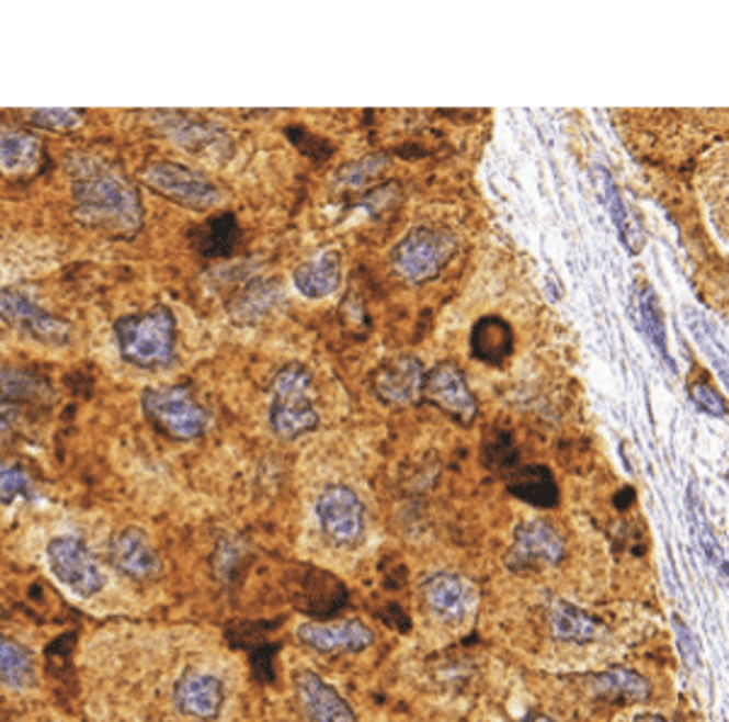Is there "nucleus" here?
<instances>
[{"instance_id": "f257e3e1", "label": "nucleus", "mask_w": 729, "mask_h": 722, "mask_svg": "<svg viewBox=\"0 0 729 722\" xmlns=\"http://www.w3.org/2000/svg\"><path fill=\"white\" fill-rule=\"evenodd\" d=\"M78 217L100 229L134 232L141 224V200L125 180L112 173H83L73 183Z\"/></svg>"}, {"instance_id": "f03ea898", "label": "nucleus", "mask_w": 729, "mask_h": 722, "mask_svg": "<svg viewBox=\"0 0 729 722\" xmlns=\"http://www.w3.org/2000/svg\"><path fill=\"white\" fill-rule=\"evenodd\" d=\"M115 338L127 363L149 370L163 368L173 360L175 319L166 307L129 314L115 324Z\"/></svg>"}, {"instance_id": "7ed1b4c3", "label": "nucleus", "mask_w": 729, "mask_h": 722, "mask_svg": "<svg viewBox=\"0 0 729 722\" xmlns=\"http://www.w3.org/2000/svg\"><path fill=\"white\" fill-rule=\"evenodd\" d=\"M271 426L283 438L305 436L319 426L317 406L311 399V375L301 365H289L277 375Z\"/></svg>"}, {"instance_id": "20e7f679", "label": "nucleus", "mask_w": 729, "mask_h": 722, "mask_svg": "<svg viewBox=\"0 0 729 722\" xmlns=\"http://www.w3.org/2000/svg\"><path fill=\"white\" fill-rule=\"evenodd\" d=\"M455 253V234L441 227H417L411 229L391 251V263L397 273L419 285L435 278L451 263Z\"/></svg>"}, {"instance_id": "39448f33", "label": "nucleus", "mask_w": 729, "mask_h": 722, "mask_svg": "<svg viewBox=\"0 0 729 722\" xmlns=\"http://www.w3.org/2000/svg\"><path fill=\"white\" fill-rule=\"evenodd\" d=\"M141 180L153 193L190 210H212L221 202V190L193 168L159 161L144 168Z\"/></svg>"}, {"instance_id": "423d86ee", "label": "nucleus", "mask_w": 729, "mask_h": 722, "mask_svg": "<svg viewBox=\"0 0 729 722\" xmlns=\"http://www.w3.org/2000/svg\"><path fill=\"white\" fill-rule=\"evenodd\" d=\"M144 411L153 426L175 441H193L207 428V414L181 387L149 390L144 394Z\"/></svg>"}, {"instance_id": "0eeeda50", "label": "nucleus", "mask_w": 729, "mask_h": 722, "mask_svg": "<svg viewBox=\"0 0 729 722\" xmlns=\"http://www.w3.org/2000/svg\"><path fill=\"white\" fill-rule=\"evenodd\" d=\"M317 518L329 543L355 548L365 538V509L357 494L343 484H333L317 499Z\"/></svg>"}, {"instance_id": "6e6552de", "label": "nucleus", "mask_w": 729, "mask_h": 722, "mask_svg": "<svg viewBox=\"0 0 729 722\" xmlns=\"http://www.w3.org/2000/svg\"><path fill=\"white\" fill-rule=\"evenodd\" d=\"M567 555L565 540L545 521H523L513 533L506 552V567L515 574H531L545 567H557Z\"/></svg>"}, {"instance_id": "1a4fd4ad", "label": "nucleus", "mask_w": 729, "mask_h": 722, "mask_svg": "<svg viewBox=\"0 0 729 722\" xmlns=\"http://www.w3.org/2000/svg\"><path fill=\"white\" fill-rule=\"evenodd\" d=\"M47 557L56 579L69 586L73 594L91 599V596L103 591L105 577L83 540L71 535L54 538L47 548Z\"/></svg>"}, {"instance_id": "9d476101", "label": "nucleus", "mask_w": 729, "mask_h": 722, "mask_svg": "<svg viewBox=\"0 0 729 722\" xmlns=\"http://www.w3.org/2000/svg\"><path fill=\"white\" fill-rule=\"evenodd\" d=\"M421 601L433 618L445 625H459L475 613L477 586L453 572H437L421 584Z\"/></svg>"}, {"instance_id": "9b49d317", "label": "nucleus", "mask_w": 729, "mask_h": 722, "mask_svg": "<svg viewBox=\"0 0 729 722\" xmlns=\"http://www.w3.org/2000/svg\"><path fill=\"white\" fill-rule=\"evenodd\" d=\"M287 591L297 611L317 620H329L348 606L345 584L339 577H333V574L317 567L297 569Z\"/></svg>"}, {"instance_id": "f8f14e48", "label": "nucleus", "mask_w": 729, "mask_h": 722, "mask_svg": "<svg viewBox=\"0 0 729 722\" xmlns=\"http://www.w3.org/2000/svg\"><path fill=\"white\" fill-rule=\"evenodd\" d=\"M421 397L465 426L477 419L475 394L469 392L465 375L453 363H437L433 370L425 372Z\"/></svg>"}, {"instance_id": "ddd939ff", "label": "nucleus", "mask_w": 729, "mask_h": 722, "mask_svg": "<svg viewBox=\"0 0 729 722\" xmlns=\"http://www.w3.org/2000/svg\"><path fill=\"white\" fill-rule=\"evenodd\" d=\"M299 645L321 654H357L375 642L363 620H311L297 628Z\"/></svg>"}, {"instance_id": "4468645a", "label": "nucleus", "mask_w": 729, "mask_h": 722, "mask_svg": "<svg viewBox=\"0 0 729 722\" xmlns=\"http://www.w3.org/2000/svg\"><path fill=\"white\" fill-rule=\"evenodd\" d=\"M299 715L305 722H357L353 708L319 674L299 669L292 674Z\"/></svg>"}, {"instance_id": "2eb2a0df", "label": "nucleus", "mask_w": 729, "mask_h": 722, "mask_svg": "<svg viewBox=\"0 0 729 722\" xmlns=\"http://www.w3.org/2000/svg\"><path fill=\"white\" fill-rule=\"evenodd\" d=\"M0 317H3L8 324H13L22 334L37 338V341L44 343L69 341V326L39 309L35 302L27 300L18 290L0 287Z\"/></svg>"}, {"instance_id": "dca6fc26", "label": "nucleus", "mask_w": 729, "mask_h": 722, "mask_svg": "<svg viewBox=\"0 0 729 722\" xmlns=\"http://www.w3.org/2000/svg\"><path fill=\"white\" fill-rule=\"evenodd\" d=\"M175 708L195 720H215L221 713L224 686L212 674L185 672L173 691Z\"/></svg>"}, {"instance_id": "f3484780", "label": "nucleus", "mask_w": 729, "mask_h": 722, "mask_svg": "<svg viewBox=\"0 0 729 722\" xmlns=\"http://www.w3.org/2000/svg\"><path fill=\"white\" fill-rule=\"evenodd\" d=\"M425 370L419 358H391L375 372V394L387 404H409L421 397Z\"/></svg>"}, {"instance_id": "a211bd4d", "label": "nucleus", "mask_w": 729, "mask_h": 722, "mask_svg": "<svg viewBox=\"0 0 729 722\" xmlns=\"http://www.w3.org/2000/svg\"><path fill=\"white\" fill-rule=\"evenodd\" d=\"M110 557L122 574L137 582L151 579L161 569L159 557L139 528H127L117 533L110 545Z\"/></svg>"}, {"instance_id": "6ab92c4d", "label": "nucleus", "mask_w": 729, "mask_h": 722, "mask_svg": "<svg viewBox=\"0 0 729 722\" xmlns=\"http://www.w3.org/2000/svg\"><path fill=\"white\" fill-rule=\"evenodd\" d=\"M547 630L555 640L586 645L603 635V623L577 603L557 599L547 606Z\"/></svg>"}, {"instance_id": "aec40b11", "label": "nucleus", "mask_w": 729, "mask_h": 722, "mask_svg": "<svg viewBox=\"0 0 729 722\" xmlns=\"http://www.w3.org/2000/svg\"><path fill=\"white\" fill-rule=\"evenodd\" d=\"M44 161V146L32 134L3 127L0 129V171L5 176H32L39 171Z\"/></svg>"}, {"instance_id": "412c9836", "label": "nucleus", "mask_w": 729, "mask_h": 722, "mask_svg": "<svg viewBox=\"0 0 729 722\" xmlns=\"http://www.w3.org/2000/svg\"><path fill=\"white\" fill-rule=\"evenodd\" d=\"M589 681V688L601 698L620 703H642L652 696V686L642 674H637L627 667H611L599 674L583 676Z\"/></svg>"}, {"instance_id": "4be33fe9", "label": "nucleus", "mask_w": 729, "mask_h": 722, "mask_svg": "<svg viewBox=\"0 0 729 722\" xmlns=\"http://www.w3.org/2000/svg\"><path fill=\"white\" fill-rule=\"evenodd\" d=\"M593 176H596L593 180H596L599 195L603 200L605 210H608V214L613 217V224L618 227L625 248L630 253H639V251H642V246H645V236H642V229H639L637 219L633 217L630 210H627L618 185H615V180L611 178V173L601 166L593 168Z\"/></svg>"}, {"instance_id": "5701e85b", "label": "nucleus", "mask_w": 729, "mask_h": 722, "mask_svg": "<svg viewBox=\"0 0 729 722\" xmlns=\"http://www.w3.org/2000/svg\"><path fill=\"white\" fill-rule=\"evenodd\" d=\"M295 285L309 300L333 295L341 285V256L323 251L295 270Z\"/></svg>"}, {"instance_id": "b1692460", "label": "nucleus", "mask_w": 729, "mask_h": 722, "mask_svg": "<svg viewBox=\"0 0 729 722\" xmlns=\"http://www.w3.org/2000/svg\"><path fill=\"white\" fill-rule=\"evenodd\" d=\"M193 246L205 258H229L239 248L241 227L231 212H221L209 217L193 232Z\"/></svg>"}, {"instance_id": "393cba45", "label": "nucleus", "mask_w": 729, "mask_h": 722, "mask_svg": "<svg viewBox=\"0 0 729 722\" xmlns=\"http://www.w3.org/2000/svg\"><path fill=\"white\" fill-rule=\"evenodd\" d=\"M509 492L535 509H555L559 504V487L549 467L528 465L519 467L509 477Z\"/></svg>"}, {"instance_id": "a878e982", "label": "nucleus", "mask_w": 729, "mask_h": 722, "mask_svg": "<svg viewBox=\"0 0 729 722\" xmlns=\"http://www.w3.org/2000/svg\"><path fill=\"white\" fill-rule=\"evenodd\" d=\"M472 356L487 365H501L513 353V329L501 317H485L469 336Z\"/></svg>"}, {"instance_id": "bb28decb", "label": "nucleus", "mask_w": 729, "mask_h": 722, "mask_svg": "<svg viewBox=\"0 0 729 722\" xmlns=\"http://www.w3.org/2000/svg\"><path fill=\"white\" fill-rule=\"evenodd\" d=\"M35 681V659L20 642L0 635V684L25 688Z\"/></svg>"}, {"instance_id": "cd10ccee", "label": "nucleus", "mask_w": 729, "mask_h": 722, "mask_svg": "<svg viewBox=\"0 0 729 722\" xmlns=\"http://www.w3.org/2000/svg\"><path fill=\"white\" fill-rule=\"evenodd\" d=\"M639 314H642V324H645V331L649 336V341L654 343L661 360H664V363L671 370H674V360H671V356H669V343H667L664 314H661L659 300L654 295V290L649 285H645L642 292H639Z\"/></svg>"}, {"instance_id": "c85d7f7f", "label": "nucleus", "mask_w": 729, "mask_h": 722, "mask_svg": "<svg viewBox=\"0 0 729 722\" xmlns=\"http://www.w3.org/2000/svg\"><path fill=\"white\" fill-rule=\"evenodd\" d=\"M688 506H691V521L695 526V535H698V543L703 545L705 557H708L717 567V572H720L722 577L727 579V560L722 557L720 543H717L715 535H713V530L708 526V518H705V514H703V506H700V499H698V494H695V489L688 492Z\"/></svg>"}, {"instance_id": "c756f323", "label": "nucleus", "mask_w": 729, "mask_h": 722, "mask_svg": "<svg viewBox=\"0 0 729 722\" xmlns=\"http://www.w3.org/2000/svg\"><path fill=\"white\" fill-rule=\"evenodd\" d=\"M485 462L499 475H513L519 470V450L513 445V438L509 433H493L485 448Z\"/></svg>"}, {"instance_id": "7c9ffc66", "label": "nucleus", "mask_w": 729, "mask_h": 722, "mask_svg": "<svg viewBox=\"0 0 729 722\" xmlns=\"http://www.w3.org/2000/svg\"><path fill=\"white\" fill-rule=\"evenodd\" d=\"M25 115L32 124L52 132H69L83 122L81 110H27Z\"/></svg>"}, {"instance_id": "2f4dec72", "label": "nucleus", "mask_w": 729, "mask_h": 722, "mask_svg": "<svg viewBox=\"0 0 729 722\" xmlns=\"http://www.w3.org/2000/svg\"><path fill=\"white\" fill-rule=\"evenodd\" d=\"M275 628V623H249V620H241V623H231L227 628V640L231 642V647L253 650L255 645H261V642H267V635H271Z\"/></svg>"}, {"instance_id": "473e14b6", "label": "nucleus", "mask_w": 729, "mask_h": 722, "mask_svg": "<svg viewBox=\"0 0 729 722\" xmlns=\"http://www.w3.org/2000/svg\"><path fill=\"white\" fill-rule=\"evenodd\" d=\"M32 494H35V487H32V480L25 470L15 465L0 467V504L15 501L18 496L30 499Z\"/></svg>"}, {"instance_id": "72a5a7b5", "label": "nucleus", "mask_w": 729, "mask_h": 722, "mask_svg": "<svg viewBox=\"0 0 729 722\" xmlns=\"http://www.w3.org/2000/svg\"><path fill=\"white\" fill-rule=\"evenodd\" d=\"M285 134L301 154L309 156L311 161H327L333 154V146L327 139L317 137V134H309L305 127H287Z\"/></svg>"}, {"instance_id": "f704fd0d", "label": "nucleus", "mask_w": 729, "mask_h": 722, "mask_svg": "<svg viewBox=\"0 0 729 722\" xmlns=\"http://www.w3.org/2000/svg\"><path fill=\"white\" fill-rule=\"evenodd\" d=\"M385 163H387L385 156H365V159L355 161V163H348L345 168H341L339 176H335V178H339L341 185L357 188V185H363L365 180H369V178L383 171Z\"/></svg>"}, {"instance_id": "c9c22d12", "label": "nucleus", "mask_w": 729, "mask_h": 722, "mask_svg": "<svg viewBox=\"0 0 729 722\" xmlns=\"http://www.w3.org/2000/svg\"><path fill=\"white\" fill-rule=\"evenodd\" d=\"M277 652H280V642H261V645H255L253 650H249L255 681H261V684H273L275 681L273 664H275Z\"/></svg>"}, {"instance_id": "e433bc0d", "label": "nucleus", "mask_w": 729, "mask_h": 722, "mask_svg": "<svg viewBox=\"0 0 729 722\" xmlns=\"http://www.w3.org/2000/svg\"><path fill=\"white\" fill-rule=\"evenodd\" d=\"M691 399L705 414H713V416H717V419H725L727 416V402L720 397V392H717L713 385H708L705 380L695 382V385L691 387Z\"/></svg>"}, {"instance_id": "4c0bfd02", "label": "nucleus", "mask_w": 729, "mask_h": 722, "mask_svg": "<svg viewBox=\"0 0 729 722\" xmlns=\"http://www.w3.org/2000/svg\"><path fill=\"white\" fill-rule=\"evenodd\" d=\"M674 628H676V635H679V642H681L683 659H686V664L691 669H695L700 664V654H698V647H695V640L691 635V630L679 616H674Z\"/></svg>"}, {"instance_id": "58836bf2", "label": "nucleus", "mask_w": 729, "mask_h": 722, "mask_svg": "<svg viewBox=\"0 0 729 722\" xmlns=\"http://www.w3.org/2000/svg\"><path fill=\"white\" fill-rule=\"evenodd\" d=\"M633 722H669L664 715H657V713H642L637 715Z\"/></svg>"}, {"instance_id": "ea45409f", "label": "nucleus", "mask_w": 729, "mask_h": 722, "mask_svg": "<svg viewBox=\"0 0 729 722\" xmlns=\"http://www.w3.org/2000/svg\"><path fill=\"white\" fill-rule=\"evenodd\" d=\"M528 722H555V720L547 718V715H537V718H531Z\"/></svg>"}]
</instances>
